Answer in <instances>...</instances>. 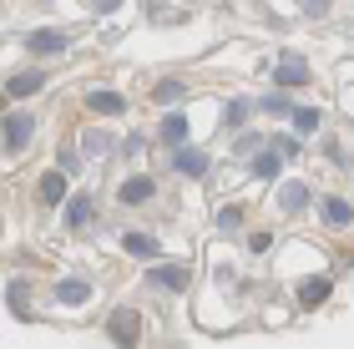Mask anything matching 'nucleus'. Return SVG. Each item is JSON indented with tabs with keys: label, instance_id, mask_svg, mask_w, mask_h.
<instances>
[{
	"label": "nucleus",
	"instance_id": "obj_21",
	"mask_svg": "<svg viewBox=\"0 0 354 349\" xmlns=\"http://www.w3.org/2000/svg\"><path fill=\"white\" fill-rule=\"evenodd\" d=\"M152 97H157V102H177V97H183V82H162Z\"/></svg>",
	"mask_w": 354,
	"mask_h": 349
},
{
	"label": "nucleus",
	"instance_id": "obj_13",
	"mask_svg": "<svg viewBox=\"0 0 354 349\" xmlns=\"http://www.w3.org/2000/svg\"><path fill=\"white\" fill-rule=\"evenodd\" d=\"M56 299H61V304H86V299H91V289H86L82 279H66V283L56 289Z\"/></svg>",
	"mask_w": 354,
	"mask_h": 349
},
{
	"label": "nucleus",
	"instance_id": "obj_25",
	"mask_svg": "<svg viewBox=\"0 0 354 349\" xmlns=\"http://www.w3.org/2000/svg\"><path fill=\"white\" fill-rule=\"evenodd\" d=\"M0 112H6V91H0Z\"/></svg>",
	"mask_w": 354,
	"mask_h": 349
},
{
	"label": "nucleus",
	"instance_id": "obj_12",
	"mask_svg": "<svg viewBox=\"0 0 354 349\" xmlns=\"http://www.w3.org/2000/svg\"><path fill=\"white\" fill-rule=\"evenodd\" d=\"M299 299H304V304H324V299H329V279H304Z\"/></svg>",
	"mask_w": 354,
	"mask_h": 349
},
{
	"label": "nucleus",
	"instance_id": "obj_16",
	"mask_svg": "<svg viewBox=\"0 0 354 349\" xmlns=\"http://www.w3.org/2000/svg\"><path fill=\"white\" fill-rule=\"evenodd\" d=\"M177 172H187V178H203V172H207V157H203V152H177Z\"/></svg>",
	"mask_w": 354,
	"mask_h": 349
},
{
	"label": "nucleus",
	"instance_id": "obj_14",
	"mask_svg": "<svg viewBox=\"0 0 354 349\" xmlns=\"http://www.w3.org/2000/svg\"><path fill=\"white\" fill-rule=\"evenodd\" d=\"M66 223H71V228H86V223H91V198H71V202H66Z\"/></svg>",
	"mask_w": 354,
	"mask_h": 349
},
{
	"label": "nucleus",
	"instance_id": "obj_11",
	"mask_svg": "<svg viewBox=\"0 0 354 349\" xmlns=\"http://www.w3.org/2000/svg\"><path fill=\"white\" fill-rule=\"evenodd\" d=\"M147 198H152V178H127L122 202H132V208H137V202H147Z\"/></svg>",
	"mask_w": 354,
	"mask_h": 349
},
{
	"label": "nucleus",
	"instance_id": "obj_18",
	"mask_svg": "<svg viewBox=\"0 0 354 349\" xmlns=\"http://www.w3.org/2000/svg\"><path fill=\"white\" fill-rule=\"evenodd\" d=\"M162 137H167V142H183V137H187V117H183V112L162 117Z\"/></svg>",
	"mask_w": 354,
	"mask_h": 349
},
{
	"label": "nucleus",
	"instance_id": "obj_4",
	"mask_svg": "<svg viewBox=\"0 0 354 349\" xmlns=\"http://www.w3.org/2000/svg\"><path fill=\"white\" fill-rule=\"evenodd\" d=\"M41 202H51V208H56V202H66V172H46V178H41Z\"/></svg>",
	"mask_w": 354,
	"mask_h": 349
},
{
	"label": "nucleus",
	"instance_id": "obj_22",
	"mask_svg": "<svg viewBox=\"0 0 354 349\" xmlns=\"http://www.w3.org/2000/svg\"><path fill=\"white\" fill-rule=\"evenodd\" d=\"M10 309L26 314V283H10Z\"/></svg>",
	"mask_w": 354,
	"mask_h": 349
},
{
	"label": "nucleus",
	"instance_id": "obj_15",
	"mask_svg": "<svg viewBox=\"0 0 354 349\" xmlns=\"http://www.w3.org/2000/svg\"><path fill=\"white\" fill-rule=\"evenodd\" d=\"M279 167H283L279 152H259L253 157V178H279Z\"/></svg>",
	"mask_w": 354,
	"mask_h": 349
},
{
	"label": "nucleus",
	"instance_id": "obj_8",
	"mask_svg": "<svg viewBox=\"0 0 354 349\" xmlns=\"http://www.w3.org/2000/svg\"><path fill=\"white\" fill-rule=\"evenodd\" d=\"M122 248L132 253V258H157V238H147V233H127Z\"/></svg>",
	"mask_w": 354,
	"mask_h": 349
},
{
	"label": "nucleus",
	"instance_id": "obj_9",
	"mask_svg": "<svg viewBox=\"0 0 354 349\" xmlns=\"http://www.w3.org/2000/svg\"><path fill=\"white\" fill-rule=\"evenodd\" d=\"M279 202H283V213H304V208H309V187H304V182H288L283 193H279Z\"/></svg>",
	"mask_w": 354,
	"mask_h": 349
},
{
	"label": "nucleus",
	"instance_id": "obj_17",
	"mask_svg": "<svg viewBox=\"0 0 354 349\" xmlns=\"http://www.w3.org/2000/svg\"><path fill=\"white\" fill-rule=\"evenodd\" d=\"M324 218L334 228H344V223H354V213H349V202H339V198H324Z\"/></svg>",
	"mask_w": 354,
	"mask_h": 349
},
{
	"label": "nucleus",
	"instance_id": "obj_10",
	"mask_svg": "<svg viewBox=\"0 0 354 349\" xmlns=\"http://www.w3.org/2000/svg\"><path fill=\"white\" fill-rule=\"evenodd\" d=\"M41 82H46L41 71H21V76H10L6 97H30V91H41Z\"/></svg>",
	"mask_w": 354,
	"mask_h": 349
},
{
	"label": "nucleus",
	"instance_id": "obj_5",
	"mask_svg": "<svg viewBox=\"0 0 354 349\" xmlns=\"http://www.w3.org/2000/svg\"><path fill=\"white\" fill-rule=\"evenodd\" d=\"M147 283H157V289H187L192 274H187V268H152Z\"/></svg>",
	"mask_w": 354,
	"mask_h": 349
},
{
	"label": "nucleus",
	"instance_id": "obj_24",
	"mask_svg": "<svg viewBox=\"0 0 354 349\" xmlns=\"http://www.w3.org/2000/svg\"><path fill=\"white\" fill-rule=\"evenodd\" d=\"M96 6H102V10H117V6H122V0H96Z\"/></svg>",
	"mask_w": 354,
	"mask_h": 349
},
{
	"label": "nucleus",
	"instance_id": "obj_23",
	"mask_svg": "<svg viewBox=\"0 0 354 349\" xmlns=\"http://www.w3.org/2000/svg\"><path fill=\"white\" fill-rule=\"evenodd\" d=\"M218 223H223V228H238V223H243V213H238V208H223Z\"/></svg>",
	"mask_w": 354,
	"mask_h": 349
},
{
	"label": "nucleus",
	"instance_id": "obj_1",
	"mask_svg": "<svg viewBox=\"0 0 354 349\" xmlns=\"http://www.w3.org/2000/svg\"><path fill=\"white\" fill-rule=\"evenodd\" d=\"M106 334H111V344L137 349V339H142V319H137V309H117V314L106 319Z\"/></svg>",
	"mask_w": 354,
	"mask_h": 349
},
{
	"label": "nucleus",
	"instance_id": "obj_3",
	"mask_svg": "<svg viewBox=\"0 0 354 349\" xmlns=\"http://www.w3.org/2000/svg\"><path fill=\"white\" fill-rule=\"evenodd\" d=\"M66 51V36H61V30H36V36H30V56H61Z\"/></svg>",
	"mask_w": 354,
	"mask_h": 349
},
{
	"label": "nucleus",
	"instance_id": "obj_19",
	"mask_svg": "<svg viewBox=\"0 0 354 349\" xmlns=\"http://www.w3.org/2000/svg\"><path fill=\"white\" fill-rule=\"evenodd\" d=\"M259 106H263V112H273V117H283V112H294V102H288V97H283V86H279V91H273V97H268V102H259Z\"/></svg>",
	"mask_w": 354,
	"mask_h": 349
},
{
	"label": "nucleus",
	"instance_id": "obj_2",
	"mask_svg": "<svg viewBox=\"0 0 354 349\" xmlns=\"http://www.w3.org/2000/svg\"><path fill=\"white\" fill-rule=\"evenodd\" d=\"M273 82H279L283 91H288V86H304V82H309V66H304L299 56H283V61H279V71H273Z\"/></svg>",
	"mask_w": 354,
	"mask_h": 349
},
{
	"label": "nucleus",
	"instance_id": "obj_7",
	"mask_svg": "<svg viewBox=\"0 0 354 349\" xmlns=\"http://www.w3.org/2000/svg\"><path fill=\"white\" fill-rule=\"evenodd\" d=\"M86 106H91L96 117H117V112H122L127 102L117 97V91H91V97H86Z\"/></svg>",
	"mask_w": 354,
	"mask_h": 349
},
{
	"label": "nucleus",
	"instance_id": "obj_20",
	"mask_svg": "<svg viewBox=\"0 0 354 349\" xmlns=\"http://www.w3.org/2000/svg\"><path fill=\"white\" fill-rule=\"evenodd\" d=\"M294 126H299V132H314V126H319V112H314V106H294Z\"/></svg>",
	"mask_w": 354,
	"mask_h": 349
},
{
	"label": "nucleus",
	"instance_id": "obj_6",
	"mask_svg": "<svg viewBox=\"0 0 354 349\" xmlns=\"http://www.w3.org/2000/svg\"><path fill=\"white\" fill-rule=\"evenodd\" d=\"M26 137H30V117L26 112H10L6 117V147H26Z\"/></svg>",
	"mask_w": 354,
	"mask_h": 349
}]
</instances>
